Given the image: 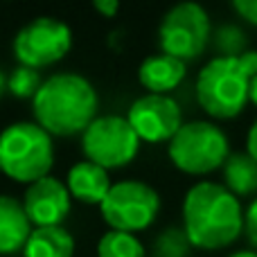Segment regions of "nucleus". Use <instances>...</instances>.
Here are the masks:
<instances>
[{
  "label": "nucleus",
  "mask_w": 257,
  "mask_h": 257,
  "mask_svg": "<svg viewBox=\"0 0 257 257\" xmlns=\"http://www.w3.org/2000/svg\"><path fill=\"white\" fill-rule=\"evenodd\" d=\"M244 226L246 212L226 185L201 181L187 190L183 201V230L194 248H226L241 235Z\"/></svg>",
  "instance_id": "obj_1"
},
{
  "label": "nucleus",
  "mask_w": 257,
  "mask_h": 257,
  "mask_svg": "<svg viewBox=\"0 0 257 257\" xmlns=\"http://www.w3.org/2000/svg\"><path fill=\"white\" fill-rule=\"evenodd\" d=\"M97 90L86 77L77 72H57L43 81L32 99L36 124L50 136H77L97 120Z\"/></svg>",
  "instance_id": "obj_2"
},
{
  "label": "nucleus",
  "mask_w": 257,
  "mask_h": 257,
  "mask_svg": "<svg viewBox=\"0 0 257 257\" xmlns=\"http://www.w3.org/2000/svg\"><path fill=\"white\" fill-rule=\"evenodd\" d=\"M257 75V52L241 57H214L196 77V102L217 120H230L250 102V79Z\"/></svg>",
  "instance_id": "obj_3"
},
{
  "label": "nucleus",
  "mask_w": 257,
  "mask_h": 257,
  "mask_svg": "<svg viewBox=\"0 0 257 257\" xmlns=\"http://www.w3.org/2000/svg\"><path fill=\"white\" fill-rule=\"evenodd\" d=\"M54 165L52 136L36 122H14L0 133V172L18 183L50 176Z\"/></svg>",
  "instance_id": "obj_4"
},
{
  "label": "nucleus",
  "mask_w": 257,
  "mask_h": 257,
  "mask_svg": "<svg viewBox=\"0 0 257 257\" xmlns=\"http://www.w3.org/2000/svg\"><path fill=\"white\" fill-rule=\"evenodd\" d=\"M167 156L176 169L192 176H203L226 165L230 158V145L217 124L194 120L185 122L167 142Z\"/></svg>",
  "instance_id": "obj_5"
},
{
  "label": "nucleus",
  "mask_w": 257,
  "mask_h": 257,
  "mask_svg": "<svg viewBox=\"0 0 257 257\" xmlns=\"http://www.w3.org/2000/svg\"><path fill=\"white\" fill-rule=\"evenodd\" d=\"M102 219L111 230L140 232L154 223L160 210V196L151 185L142 181H120L113 183L111 192L99 205Z\"/></svg>",
  "instance_id": "obj_6"
},
{
  "label": "nucleus",
  "mask_w": 257,
  "mask_h": 257,
  "mask_svg": "<svg viewBox=\"0 0 257 257\" xmlns=\"http://www.w3.org/2000/svg\"><path fill=\"white\" fill-rule=\"evenodd\" d=\"M158 36L165 54L187 63L208 48L210 16L199 3H178L165 14Z\"/></svg>",
  "instance_id": "obj_7"
},
{
  "label": "nucleus",
  "mask_w": 257,
  "mask_h": 257,
  "mask_svg": "<svg viewBox=\"0 0 257 257\" xmlns=\"http://www.w3.org/2000/svg\"><path fill=\"white\" fill-rule=\"evenodd\" d=\"M140 138L122 115H102L81 136V151L86 160L104 169H117L138 156Z\"/></svg>",
  "instance_id": "obj_8"
},
{
  "label": "nucleus",
  "mask_w": 257,
  "mask_h": 257,
  "mask_svg": "<svg viewBox=\"0 0 257 257\" xmlns=\"http://www.w3.org/2000/svg\"><path fill=\"white\" fill-rule=\"evenodd\" d=\"M72 48V30L52 16L30 21L14 39V54L18 63L32 70H41L61 61Z\"/></svg>",
  "instance_id": "obj_9"
},
{
  "label": "nucleus",
  "mask_w": 257,
  "mask_h": 257,
  "mask_svg": "<svg viewBox=\"0 0 257 257\" xmlns=\"http://www.w3.org/2000/svg\"><path fill=\"white\" fill-rule=\"evenodd\" d=\"M128 124L145 142H169L183 126V113L169 95H142L126 113Z\"/></svg>",
  "instance_id": "obj_10"
},
{
  "label": "nucleus",
  "mask_w": 257,
  "mask_h": 257,
  "mask_svg": "<svg viewBox=\"0 0 257 257\" xmlns=\"http://www.w3.org/2000/svg\"><path fill=\"white\" fill-rule=\"evenodd\" d=\"M70 201L72 196L66 183L54 176H45L27 185L23 208L36 228H52L66 221L70 214Z\"/></svg>",
  "instance_id": "obj_11"
},
{
  "label": "nucleus",
  "mask_w": 257,
  "mask_h": 257,
  "mask_svg": "<svg viewBox=\"0 0 257 257\" xmlns=\"http://www.w3.org/2000/svg\"><path fill=\"white\" fill-rule=\"evenodd\" d=\"M66 185L72 199L88 205H102L106 194L111 192L113 183L108 178V169L99 167L90 160H81L70 167Z\"/></svg>",
  "instance_id": "obj_12"
},
{
  "label": "nucleus",
  "mask_w": 257,
  "mask_h": 257,
  "mask_svg": "<svg viewBox=\"0 0 257 257\" xmlns=\"http://www.w3.org/2000/svg\"><path fill=\"white\" fill-rule=\"evenodd\" d=\"M32 235V221L23 201L0 194V255H14L25 248Z\"/></svg>",
  "instance_id": "obj_13"
},
{
  "label": "nucleus",
  "mask_w": 257,
  "mask_h": 257,
  "mask_svg": "<svg viewBox=\"0 0 257 257\" xmlns=\"http://www.w3.org/2000/svg\"><path fill=\"white\" fill-rule=\"evenodd\" d=\"M185 61L169 54H151L138 68V79L151 95H167L185 79Z\"/></svg>",
  "instance_id": "obj_14"
},
{
  "label": "nucleus",
  "mask_w": 257,
  "mask_h": 257,
  "mask_svg": "<svg viewBox=\"0 0 257 257\" xmlns=\"http://www.w3.org/2000/svg\"><path fill=\"white\" fill-rule=\"evenodd\" d=\"M25 257H72L75 255V239L63 226L34 228L27 239Z\"/></svg>",
  "instance_id": "obj_15"
},
{
  "label": "nucleus",
  "mask_w": 257,
  "mask_h": 257,
  "mask_svg": "<svg viewBox=\"0 0 257 257\" xmlns=\"http://www.w3.org/2000/svg\"><path fill=\"white\" fill-rule=\"evenodd\" d=\"M223 185L239 199L257 192V160L248 154H230L223 165Z\"/></svg>",
  "instance_id": "obj_16"
},
{
  "label": "nucleus",
  "mask_w": 257,
  "mask_h": 257,
  "mask_svg": "<svg viewBox=\"0 0 257 257\" xmlns=\"http://www.w3.org/2000/svg\"><path fill=\"white\" fill-rule=\"evenodd\" d=\"M97 257H145V246L131 232L108 230L97 241Z\"/></svg>",
  "instance_id": "obj_17"
},
{
  "label": "nucleus",
  "mask_w": 257,
  "mask_h": 257,
  "mask_svg": "<svg viewBox=\"0 0 257 257\" xmlns=\"http://www.w3.org/2000/svg\"><path fill=\"white\" fill-rule=\"evenodd\" d=\"M190 248H194L183 228H165L154 241L156 257H187Z\"/></svg>",
  "instance_id": "obj_18"
},
{
  "label": "nucleus",
  "mask_w": 257,
  "mask_h": 257,
  "mask_svg": "<svg viewBox=\"0 0 257 257\" xmlns=\"http://www.w3.org/2000/svg\"><path fill=\"white\" fill-rule=\"evenodd\" d=\"M43 81H41L39 72L32 70V68H25V66H18L16 70L9 72V79H7V90L12 95L21 99H34L36 93L41 90Z\"/></svg>",
  "instance_id": "obj_19"
},
{
  "label": "nucleus",
  "mask_w": 257,
  "mask_h": 257,
  "mask_svg": "<svg viewBox=\"0 0 257 257\" xmlns=\"http://www.w3.org/2000/svg\"><path fill=\"white\" fill-rule=\"evenodd\" d=\"M217 48L221 50V57H241L246 50V36L241 30L226 25L217 32Z\"/></svg>",
  "instance_id": "obj_20"
},
{
  "label": "nucleus",
  "mask_w": 257,
  "mask_h": 257,
  "mask_svg": "<svg viewBox=\"0 0 257 257\" xmlns=\"http://www.w3.org/2000/svg\"><path fill=\"white\" fill-rule=\"evenodd\" d=\"M232 9L250 25H257V0H235Z\"/></svg>",
  "instance_id": "obj_21"
},
{
  "label": "nucleus",
  "mask_w": 257,
  "mask_h": 257,
  "mask_svg": "<svg viewBox=\"0 0 257 257\" xmlns=\"http://www.w3.org/2000/svg\"><path fill=\"white\" fill-rule=\"evenodd\" d=\"M244 230H246V235H248L250 244L257 248V199L248 205V210H246V226H244Z\"/></svg>",
  "instance_id": "obj_22"
},
{
  "label": "nucleus",
  "mask_w": 257,
  "mask_h": 257,
  "mask_svg": "<svg viewBox=\"0 0 257 257\" xmlns=\"http://www.w3.org/2000/svg\"><path fill=\"white\" fill-rule=\"evenodd\" d=\"M95 9H97L102 16L113 18L117 14V9H120V3H117V0H95Z\"/></svg>",
  "instance_id": "obj_23"
},
{
  "label": "nucleus",
  "mask_w": 257,
  "mask_h": 257,
  "mask_svg": "<svg viewBox=\"0 0 257 257\" xmlns=\"http://www.w3.org/2000/svg\"><path fill=\"white\" fill-rule=\"evenodd\" d=\"M246 154L253 156L257 160V120L253 122V126H250V131H248V138H246Z\"/></svg>",
  "instance_id": "obj_24"
},
{
  "label": "nucleus",
  "mask_w": 257,
  "mask_h": 257,
  "mask_svg": "<svg viewBox=\"0 0 257 257\" xmlns=\"http://www.w3.org/2000/svg\"><path fill=\"white\" fill-rule=\"evenodd\" d=\"M250 102L257 106V75L250 79Z\"/></svg>",
  "instance_id": "obj_25"
},
{
  "label": "nucleus",
  "mask_w": 257,
  "mask_h": 257,
  "mask_svg": "<svg viewBox=\"0 0 257 257\" xmlns=\"http://www.w3.org/2000/svg\"><path fill=\"white\" fill-rule=\"evenodd\" d=\"M228 257H257V250H237V253H232Z\"/></svg>",
  "instance_id": "obj_26"
},
{
  "label": "nucleus",
  "mask_w": 257,
  "mask_h": 257,
  "mask_svg": "<svg viewBox=\"0 0 257 257\" xmlns=\"http://www.w3.org/2000/svg\"><path fill=\"white\" fill-rule=\"evenodd\" d=\"M7 79H9V77L5 75L3 70H0V97H3V93L7 90Z\"/></svg>",
  "instance_id": "obj_27"
}]
</instances>
